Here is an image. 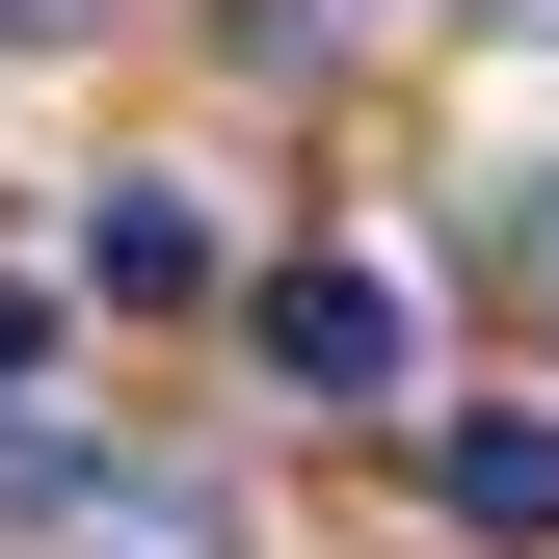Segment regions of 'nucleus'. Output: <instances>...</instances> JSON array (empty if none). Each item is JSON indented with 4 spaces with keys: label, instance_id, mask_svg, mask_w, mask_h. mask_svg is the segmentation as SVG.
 Wrapping results in <instances>:
<instances>
[{
    "label": "nucleus",
    "instance_id": "1",
    "mask_svg": "<svg viewBox=\"0 0 559 559\" xmlns=\"http://www.w3.org/2000/svg\"><path fill=\"white\" fill-rule=\"evenodd\" d=\"M0 559H214V479H160V453H0Z\"/></svg>",
    "mask_w": 559,
    "mask_h": 559
},
{
    "label": "nucleus",
    "instance_id": "2",
    "mask_svg": "<svg viewBox=\"0 0 559 559\" xmlns=\"http://www.w3.org/2000/svg\"><path fill=\"white\" fill-rule=\"evenodd\" d=\"M240 346H266L294 400H400V266H266Z\"/></svg>",
    "mask_w": 559,
    "mask_h": 559
},
{
    "label": "nucleus",
    "instance_id": "3",
    "mask_svg": "<svg viewBox=\"0 0 559 559\" xmlns=\"http://www.w3.org/2000/svg\"><path fill=\"white\" fill-rule=\"evenodd\" d=\"M427 507H453L479 559H559V427H533V400H479V427L427 453Z\"/></svg>",
    "mask_w": 559,
    "mask_h": 559
},
{
    "label": "nucleus",
    "instance_id": "4",
    "mask_svg": "<svg viewBox=\"0 0 559 559\" xmlns=\"http://www.w3.org/2000/svg\"><path fill=\"white\" fill-rule=\"evenodd\" d=\"M27 373H53V294H27V266H0V400H27Z\"/></svg>",
    "mask_w": 559,
    "mask_h": 559
}]
</instances>
